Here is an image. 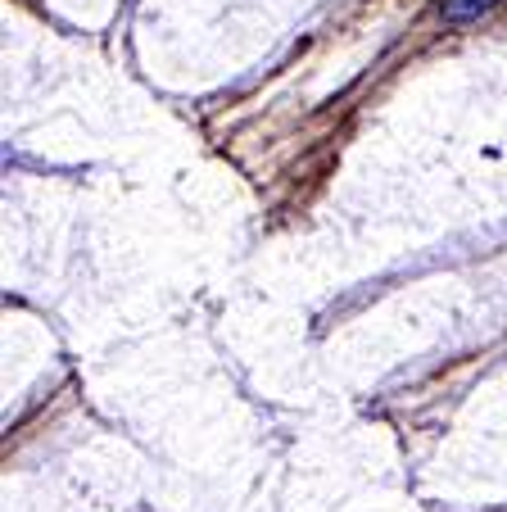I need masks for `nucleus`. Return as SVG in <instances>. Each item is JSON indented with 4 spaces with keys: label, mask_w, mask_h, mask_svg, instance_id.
Here are the masks:
<instances>
[{
    "label": "nucleus",
    "mask_w": 507,
    "mask_h": 512,
    "mask_svg": "<svg viewBox=\"0 0 507 512\" xmlns=\"http://www.w3.org/2000/svg\"><path fill=\"white\" fill-rule=\"evenodd\" d=\"M498 0H444V23L449 28H467V23H476L480 14H489Z\"/></svg>",
    "instance_id": "1"
}]
</instances>
